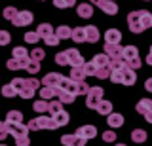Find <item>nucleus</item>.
Returning a JSON list of instances; mask_svg holds the SVG:
<instances>
[{
    "instance_id": "1",
    "label": "nucleus",
    "mask_w": 152,
    "mask_h": 146,
    "mask_svg": "<svg viewBox=\"0 0 152 146\" xmlns=\"http://www.w3.org/2000/svg\"><path fill=\"white\" fill-rule=\"evenodd\" d=\"M28 125H23L21 121L19 123H10V121H2L0 125V140H4L8 135H12L15 139V144L19 146H28L31 140H28Z\"/></svg>"
},
{
    "instance_id": "2",
    "label": "nucleus",
    "mask_w": 152,
    "mask_h": 146,
    "mask_svg": "<svg viewBox=\"0 0 152 146\" xmlns=\"http://www.w3.org/2000/svg\"><path fill=\"white\" fill-rule=\"evenodd\" d=\"M127 27L133 34H141L145 29L152 27V13L146 10H137L127 15Z\"/></svg>"
},
{
    "instance_id": "3",
    "label": "nucleus",
    "mask_w": 152,
    "mask_h": 146,
    "mask_svg": "<svg viewBox=\"0 0 152 146\" xmlns=\"http://www.w3.org/2000/svg\"><path fill=\"white\" fill-rule=\"evenodd\" d=\"M12 84L17 87L19 97L21 99H32L34 93H36V89L40 87L42 80H36V78H15Z\"/></svg>"
},
{
    "instance_id": "4",
    "label": "nucleus",
    "mask_w": 152,
    "mask_h": 146,
    "mask_svg": "<svg viewBox=\"0 0 152 146\" xmlns=\"http://www.w3.org/2000/svg\"><path fill=\"white\" fill-rule=\"evenodd\" d=\"M27 125H28V129H31V131H38V129H57V127H59V123L55 121V118L51 116V114L34 118V120H31Z\"/></svg>"
},
{
    "instance_id": "5",
    "label": "nucleus",
    "mask_w": 152,
    "mask_h": 146,
    "mask_svg": "<svg viewBox=\"0 0 152 146\" xmlns=\"http://www.w3.org/2000/svg\"><path fill=\"white\" fill-rule=\"evenodd\" d=\"M70 80L72 78H66V76H63V74H59V72H50V74H46V76L42 78V84H44V86L57 87V89H66L69 84H70Z\"/></svg>"
},
{
    "instance_id": "6",
    "label": "nucleus",
    "mask_w": 152,
    "mask_h": 146,
    "mask_svg": "<svg viewBox=\"0 0 152 146\" xmlns=\"http://www.w3.org/2000/svg\"><path fill=\"white\" fill-rule=\"evenodd\" d=\"M124 61L127 63V67H131L133 70H139L141 68V59H139V49L135 46H126L124 48Z\"/></svg>"
},
{
    "instance_id": "7",
    "label": "nucleus",
    "mask_w": 152,
    "mask_h": 146,
    "mask_svg": "<svg viewBox=\"0 0 152 146\" xmlns=\"http://www.w3.org/2000/svg\"><path fill=\"white\" fill-rule=\"evenodd\" d=\"M103 87L101 86H95V87H89V91H88V95H86V106L88 108H97V105L103 101Z\"/></svg>"
},
{
    "instance_id": "8",
    "label": "nucleus",
    "mask_w": 152,
    "mask_h": 146,
    "mask_svg": "<svg viewBox=\"0 0 152 146\" xmlns=\"http://www.w3.org/2000/svg\"><path fill=\"white\" fill-rule=\"evenodd\" d=\"M34 21V15H32V12H28V10H21L15 15V19H13L12 23L15 27H27V25H31V23Z\"/></svg>"
},
{
    "instance_id": "9",
    "label": "nucleus",
    "mask_w": 152,
    "mask_h": 146,
    "mask_svg": "<svg viewBox=\"0 0 152 146\" xmlns=\"http://www.w3.org/2000/svg\"><path fill=\"white\" fill-rule=\"evenodd\" d=\"M104 53L110 57V61H116V59H124V48L120 44H107L104 42Z\"/></svg>"
},
{
    "instance_id": "10",
    "label": "nucleus",
    "mask_w": 152,
    "mask_h": 146,
    "mask_svg": "<svg viewBox=\"0 0 152 146\" xmlns=\"http://www.w3.org/2000/svg\"><path fill=\"white\" fill-rule=\"evenodd\" d=\"M31 63H32V57H28V59H15V57H12L6 65H8V68H10V70H19V68L28 70Z\"/></svg>"
},
{
    "instance_id": "11",
    "label": "nucleus",
    "mask_w": 152,
    "mask_h": 146,
    "mask_svg": "<svg viewBox=\"0 0 152 146\" xmlns=\"http://www.w3.org/2000/svg\"><path fill=\"white\" fill-rule=\"evenodd\" d=\"M97 8L101 12H104L107 15H116L118 13V4H114V0H99Z\"/></svg>"
},
{
    "instance_id": "12",
    "label": "nucleus",
    "mask_w": 152,
    "mask_h": 146,
    "mask_svg": "<svg viewBox=\"0 0 152 146\" xmlns=\"http://www.w3.org/2000/svg\"><path fill=\"white\" fill-rule=\"evenodd\" d=\"M76 135L88 142V140H91L93 137L97 135V127H95V125H82L80 129H76Z\"/></svg>"
},
{
    "instance_id": "13",
    "label": "nucleus",
    "mask_w": 152,
    "mask_h": 146,
    "mask_svg": "<svg viewBox=\"0 0 152 146\" xmlns=\"http://www.w3.org/2000/svg\"><path fill=\"white\" fill-rule=\"evenodd\" d=\"M76 13H78L82 19H91L93 15V4L91 2H82L76 6Z\"/></svg>"
},
{
    "instance_id": "14",
    "label": "nucleus",
    "mask_w": 152,
    "mask_h": 146,
    "mask_svg": "<svg viewBox=\"0 0 152 146\" xmlns=\"http://www.w3.org/2000/svg\"><path fill=\"white\" fill-rule=\"evenodd\" d=\"M66 55H69V65H70V67H78V65H84L86 63L84 57H82V53H80L76 48L66 49Z\"/></svg>"
},
{
    "instance_id": "15",
    "label": "nucleus",
    "mask_w": 152,
    "mask_h": 146,
    "mask_svg": "<svg viewBox=\"0 0 152 146\" xmlns=\"http://www.w3.org/2000/svg\"><path fill=\"white\" fill-rule=\"evenodd\" d=\"M133 84H135V70L126 65L122 70V86H133Z\"/></svg>"
},
{
    "instance_id": "16",
    "label": "nucleus",
    "mask_w": 152,
    "mask_h": 146,
    "mask_svg": "<svg viewBox=\"0 0 152 146\" xmlns=\"http://www.w3.org/2000/svg\"><path fill=\"white\" fill-rule=\"evenodd\" d=\"M104 42H107V44H120L122 42V32L118 29H108L104 32Z\"/></svg>"
},
{
    "instance_id": "17",
    "label": "nucleus",
    "mask_w": 152,
    "mask_h": 146,
    "mask_svg": "<svg viewBox=\"0 0 152 146\" xmlns=\"http://www.w3.org/2000/svg\"><path fill=\"white\" fill-rule=\"evenodd\" d=\"M61 144H65V146H74V144H80V146H84L86 144V140L84 139H80L78 135H63L61 137Z\"/></svg>"
},
{
    "instance_id": "18",
    "label": "nucleus",
    "mask_w": 152,
    "mask_h": 146,
    "mask_svg": "<svg viewBox=\"0 0 152 146\" xmlns=\"http://www.w3.org/2000/svg\"><path fill=\"white\" fill-rule=\"evenodd\" d=\"M86 38H88L89 44H95V42L101 38L99 29H97V27H93V25H88V27H86Z\"/></svg>"
},
{
    "instance_id": "19",
    "label": "nucleus",
    "mask_w": 152,
    "mask_h": 146,
    "mask_svg": "<svg viewBox=\"0 0 152 146\" xmlns=\"http://www.w3.org/2000/svg\"><path fill=\"white\" fill-rule=\"evenodd\" d=\"M57 99H59L61 102H65V105H70V102L76 101V95H74V93H70L69 89H59V93H57Z\"/></svg>"
},
{
    "instance_id": "20",
    "label": "nucleus",
    "mask_w": 152,
    "mask_h": 146,
    "mask_svg": "<svg viewBox=\"0 0 152 146\" xmlns=\"http://www.w3.org/2000/svg\"><path fill=\"white\" fill-rule=\"evenodd\" d=\"M57 93H59V89L51 87V86H44V87L40 89V97L46 99V101H51L53 97H57Z\"/></svg>"
},
{
    "instance_id": "21",
    "label": "nucleus",
    "mask_w": 152,
    "mask_h": 146,
    "mask_svg": "<svg viewBox=\"0 0 152 146\" xmlns=\"http://www.w3.org/2000/svg\"><path fill=\"white\" fill-rule=\"evenodd\" d=\"M150 108H152V99H141V101L139 102H137V106H135V110L137 112H139V114H142V116H145L146 114V112H148L150 110Z\"/></svg>"
},
{
    "instance_id": "22",
    "label": "nucleus",
    "mask_w": 152,
    "mask_h": 146,
    "mask_svg": "<svg viewBox=\"0 0 152 146\" xmlns=\"http://www.w3.org/2000/svg\"><path fill=\"white\" fill-rule=\"evenodd\" d=\"M32 110L40 112V114H50V101H46V99L36 101L34 105H32Z\"/></svg>"
},
{
    "instance_id": "23",
    "label": "nucleus",
    "mask_w": 152,
    "mask_h": 146,
    "mask_svg": "<svg viewBox=\"0 0 152 146\" xmlns=\"http://www.w3.org/2000/svg\"><path fill=\"white\" fill-rule=\"evenodd\" d=\"M108 125H110L112 129L122 127L124 125V116L122 114H116V112H110V114H108Z\"/></svg>"
},
{
    "instance_id": "24",
    "label": "nucleus",
    "mask_w": 152,
    "mask_h": 146,
    "mask_svg": "<svg viewBox=\"0 0 152 146\" xmlns=\"http://www.w3.org/2000/svg\"><path fill=\"white\" fill-rule=\"evenodd\" d=\"M72 40L76 44L88 42V38H86V27H76V29H72Z\"/></svg>"
},
{
    "instance_id": "25",
    "label": "nucleus",
    "mask_w": 152,
    "mask_h": 146,
    "mask_svg": "<svg viewBox=\"0 0 152 146\" xmlns=\"http://www.w3.org/2000/svg\"><path fill=\"white\" fill-rule=\"evenodd\" d=\"M70 78H72V80H86V78H88V72H86L84 65L72 67V70H70Z\"/></svg>"
},
{
    "instance_id": "26",
    "label": "nucleus",
    "mask_w": 152,
    "mask_h": 146,
    "mask_svg": "<svg viewBox=\"0 0 152 146\" xmlns=\"http://www.w3.org/2000/svg\"><path fill=\"white\" fill-rule=\"evenodd\" d=\"M95 110H97L101 116H108V114L112 112V102H110V101H104V99H103V101L97 105V108H95Z\"/></svg>"
},
{
    "instance_id": "27",
    "label": "nucleus",
    "mask_w": 152,
    "mask_h": 146,
    "mask_svg": "<svg viewBox=\"0 0 152 146\" xmlns=\"http://www.w3.org/2000/svg\"><path fill=\"white\" fill-rule=\"evenodd\" d=\"M55 118V121L59 123V127H63L69 123V120H70V116H69V112H65V110H59V112H55V114H51Z\"/></svg>"
},
{
    "instance_id": "28",
    "label": "nucleus",
    "mask_w": 152,
    "mask_h": 146,
    "mask_svg": "<svg viewBox=\"0 0 152 146\" xmlns=\"http://www.w3.org/2000/svg\"><path fill=\"white\" fill-rule=\"evenodd\" d=\"M36 32L42 36V40L46 38V36H50V34H53V27L50 25V23H42V25H38V29H36Z\"/></svg>"
},
{
    "instance_id": "29",
    "label": "nucleus",
    "mask_w": 152,
    "mask_h": 146,
    "mask_svg": "<svg viewBox=\"0 0 152 146\" xmlns=\"http://www.w3.org/2000/svg\"><path fill=\"white\" fill-rule=\"evenodd\" d=\"M57 36H59L61 40H66V38H72V29L70 27H66V25H61V27H57Z\"/></svg>"
},
{
    "instance_id": "30",
    "label": "nucleus",
    "mask_w": 152,
    "mask_h": 146,
    "mask_svg": "<svg viewBox=\"0 0 152 146\" xmlns=\"http://www.w3.org/2000/svg\"><path fill=\"white\" fill-rule=\"evenodd\" d=\"M146 139H148V135H146L145 129H135L131 133V140H133V142H145Z\"/></svg>"
},
{
    "instance_id": "31",
    "label": "nucleus",
    "mask_w": 152,
    "mask_h": 146,
    "mask_svg": "<svg viewBox=\"0 0 152 146\" xmlns=\"http://www.w3.org/2000/svg\"><path fill=\"white\" fill-rule=\"evenodd\" d=\"M6 121H10V123H19V121H23V114L19 110H10L8 116H6Z\"/></svg>"
},
{
    "instance_id": "32",
    "label": "nucleus",
    "mask_w": 152,
    "mask_h": 146,
    "mask_svg": "<svg viewBox=\"0 0 152 146\" xmlns=\"http://www.w3.org/2000/svg\"><path fill=\"white\" fill-rule=\"evenodd\" d=\"M2 95L4 97H15V95H19V91H17V87L10 82V84H6V86L2 87Z\"/></svg>"
},
{
    "instance_id": "33",
    "label": "nucleus",
    "mask_w": 152,
    "mask_h": 146,
    "mask_svg": "<svg viewBox=\"0 0 152 146\" xmlns=\"http://www.w3.org/2000/svg\"><path fill=\"white\" fill-rule=\"evenodd\" d=\"M55 63L61 65V67H70V65H69V55H66V49L55 55Z\"/></svg>"
},
{
    "instance_id": "34",
    "label": "nucleus",
    "mask_w": 152,
    "mask_h": 146,
    "mask_svg": "<svg viewBox=\"0 0 152 146\" xmlns=\"http://www.w3.org/2000/svg\"><path fill=\"white\" fill-rule=\"evenodd\" d=\"M19 13V10L15 6H8L6 10H4V19H8V21H13L15 19V15Z\"/></svg>"
},
{
    "instance_id": "35",
    "label": "nucleus",
    "mask_w": 152,
    "mask_h": 146,
    "mask_svg": "<svg viewBox=\"0 0 152 146\" xmlns=\"http://www.w3.org/2000/svg\"><path fill=\"white\" fill-rule=\"evenodd\" d=\"M13 57H15V59H28V57H31V53H28L25 48L19 46V48H13Z\"/></svg>"
},
{
    "instance_id": "36",
    "label": "nucleus",
    "mask_w": 152,
    "mask_h": 146,
    "mask_svg": "<svg viewBox=\"0 0 152 146\" xmlns=\"http://www.w3.org/2000/svg\"><path fill=\"white\" fill-rule=\"evenodd\" d=\"M23 38H25L27 44H36L38 40H42V36L38 34V32H25V36H23Z\"/></svg>"
},
{
    "instance_id": "37",
    "label": "nucleus",
    "mask_w": 152,
    "mask_h": 146,
    "mask_svg": "<svg viewBox=\"0 0 152 146\" xmlns=\"http://www.w3.org/2000/svg\"><path fill=\"white\" fill-rule=\"evenodd\" d=\"M74 4H76V0H53V6L55 8H63V10L65 8H72Z\"/></svg>"
},
{
    "instance_id": "38",
    "label": "nucleus",
    "mask_w": 152,
    "mask_h": 146,
    "mask_svg": "<svg viewBox=\"0 0 152 146\" xmlns=\"http://www.w3.org/2000/svg\"><path fill=\"white\" fill-rule=\"evenodd\" d=\"M63 105L65 102H61L59 99H57V101H50V114H55V112L63 110Z\"/></svg>"
},
{
    "instance_id": "39",
    "label": "nucleus",
    "mask_w": 152,
    "mask_h": 146,
    "mask_svg": "<svg viewBox=\"0 0 152 146\" xmlns=\"http://www.w3.org/2000/svg\"><path fill=\"white\" fill-rule=\"evenodd\" d=\"M31 57L36 59V61H42V59L46 57V51L42 49V48H34V49H31Z\"/></svg>"
},
{
    "instance_id": "40",
    "label": "nucleus",
    "mask_w": 152,
    "mask_h": 146,
    "mask_svg": "<svg viewBox=\"0 0 152 146\" xmlns=\"http://www.w3.org/2000/svg\"><path fill=\"white\" fill-rule=\"evenodd\" d=\"M59 36H57V32H53V34H50V36H46L44 42H46V46H57L59 44Z\"/></svg>"
},
{
    "instance_id": "41",
    "label": "nucleus",
    "mask_w": 152,
    "mask_h": 146,
    "mask_svg": "<svg viewBox=\"0 0 152 146\" xmlns=\"http://www.w3.org/2000/svg\"><path fill=\"white\" fill-rule=\"evenodd\" d=\"M10 40H12L10 32H8V31H0V44H2V46H8Z\"/></svg>"
},
{
    "instance_id": "42",
    "label": "nucleus",
    "mask_w": 152,
    "mask_h": 146,
    "mask_svg": "<svg viewBox=\"0 0 152 146\" xmlns=\"http://www.w3.org/2000/svg\"><path fill=\"white\" fill-rule=\"evenodd\" d=\"M103 140H104V142H114V140H116V133H114V131H104V133H103Z\"/></svg>"
},
{
    "instance_id": "43",
    "label": "nucleus",
    "mask_w": 152,
    "mask_h": 146,
    "mask_svg": "<svg viewBox=\"0 0 152 146\" xmlns=\"http://www.w3.org/2000/svg\"><path fill=\"white\" fill-rule=\"evenodd\" d=\"M145 89H146L148 93H152V78H146V80H145Z\"/></svg>"
},
{
    "instance_id": "44",
    "label": "nucleus",
    "mask_w": 152,
    "mask_h": 146,
    "mask_svg": "<svg viewBox=\"0 0 152 146\" xmlns=\"http://www.w3.org/2000/svg\"><path fill=\"white\" fill-rule=\"evenodd\" d=\"M145 120L148 121V123H152V108H150V110H148V112L145 114Z\"/></svg>"
},
{
    "instance_id": "45",
    "label": "nucleus",
    "mask_w": 152,
    "mask_h": 146,
    "mask_svg": "<svg viewBox=\"0 0 152 146\" xmlns=\"http://www.w3.org/2000/svg\"><path fill=\"white\" fill-rule=\"evenodd\" d=\"M146 63H148L150 67H152V46H150V53L146 55Z\"/></svg>"
},
{
    "instance_id": "46",
    "label": "nucleus",
    "mask_w": 152,
    "mask_h": 146,
    "mask_svg": "<svg viewBox=\"0 0 152 146\" xmlns=\"http://www.w3.org/2000/svg\"><path fill=\"white\" fill-rule=\"evenodd\" d=\"M89 2H91V4H95V6H97V2H99V0H89Z\"/></svg>"
},
{
    "instance_id": "47",
    "label": "nucleus",
    "mask_w": 152,
    "mask_h": 146,
    "mask_svg": "<svg viewBox=\"0 0 152 146\" xmlns=\"http://www.w3.org/2000/svg\"><path fill=\"white\" fill-rule=\"evenodd\" d=\"M40 2H42V0H40Z\"/></svg>"
}]
</instances>
